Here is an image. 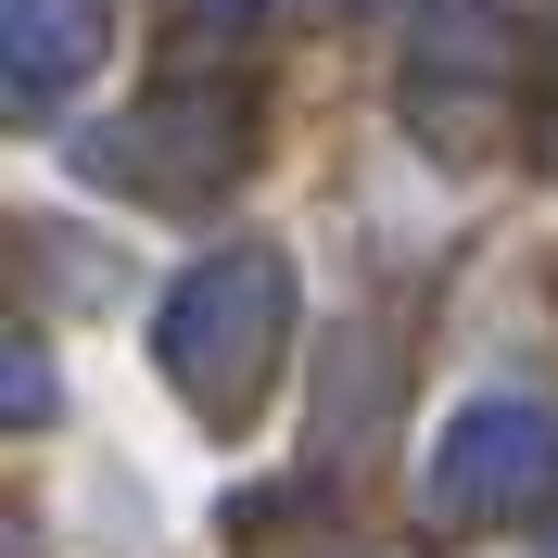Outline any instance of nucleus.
<instances>
[{
    "label": "nucleus",
    "instance_id": "nucleus-1",
    "mask_svg": "<svg viewBox=\"0 0 558 558\" xmlns=\"http://www.w3.org/2000/svg\"><path fill=\"white\" fill-rule=\"evenodd\" d=\"M279 343H292V267H279L267 242L204 254V267L166 292V317H153V355H166L178 407L204 418V432H242V418L267 407Z\"/></svg>",
    "mask_w": 558,
    "mask_h": 558
},
{
    "label": "nucleus",
    "instance_id": "nucleus-3",
    "mask_svg": "<svg viewBox=\"0 0 558 558\" xmlns=\"http://www.w3.org/2000/svg\"><path fill=\"white\" fill-rule=\"evenodd\" d=\"M242 128H254V89H229V76H166L114 140H89V166H102L114 191H140V204H216V191L242 178V153H254Z\"/></svg>",
    "mask_w": 558,
    "mask_h": 558
},
{
    "label": "nucleus",
    "instance_id": "nucleus-4",
    "mask_svg": "<svg viewBox=\"0 0 558 558\" xmlns=\"http://www.w3.org/2000/svg\"><path fill=\"white\" fill-rule=\"evenodd\" d=\"M102 38H114L102 0H13V102H64L102 64Z\"/></svg>",
    "mask_w": 558,
    "mask_h": 558
},
{
    "label": "nucleus",
    "instance_id": "nucleus-2",
    "mask_svg": "<svg viewBox=\"0 0 558 558\" xmlns=\"http://www.w3.org/2000/svg\"><path fill=\"white\" fill-rule=\"evenodd\" d=\"M546 483H558V418L533 407V393H470V407L445 418L432 470H418V521L495 533V521H533Z\"/></svg>",
    "mask_w": 558,
    "mask_h": 558
}]
</instances>
